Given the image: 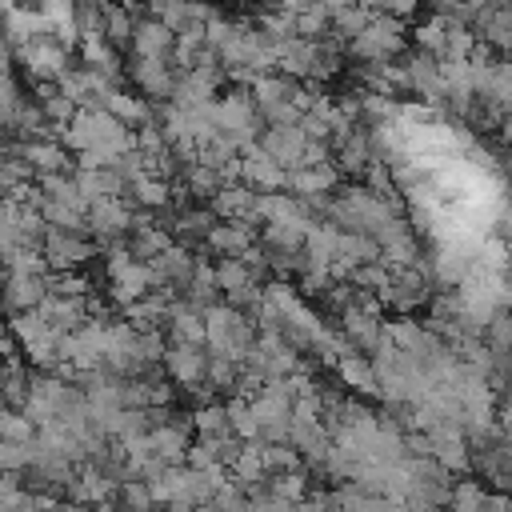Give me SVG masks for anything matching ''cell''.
Returning a JSON list of instances; mask_svg holds the SVG:
<instances>
[{"label": "cell", "mask_w": 512, "mask_h": 512, "mask_svg": "<svg viewBox=\"0 0 512 512\" xmlns=\"http://www.w3.org/2000/svg\"><path fill=\"white\" fill-rule=\"evenodd\" d=\"M428 452L436 464H444L448 472H464L472 464V452H468V440L460 436L456 424H440L432 428V440H428Z\"/></svg>", "instance_id": "cell-1"}, {"label": "cell", "mask_w": 512, "mask_h": 512, "mask_svg": "<svg viewBox=\"0 0 512 512\" xmlns=\"http://www.w3.org/2000/svg\"><path fill=\"white\" fill-rule=\"evenodd\" d=\"M484 500H488L484 480H456V484H452L448 512H484Z\"/></svg>", "instance_id": "cell-2"}]
</instances>
